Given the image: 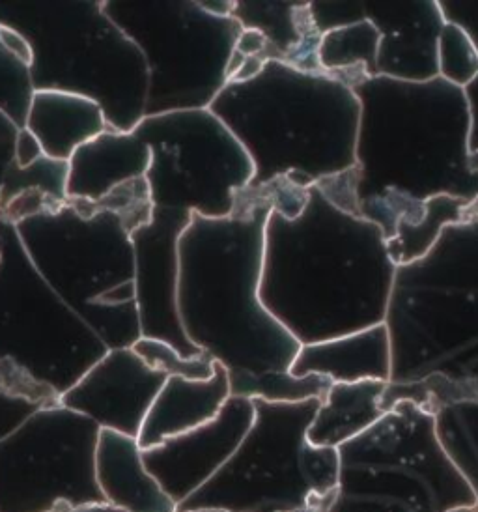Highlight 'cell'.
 Returning <instances> with one entry per match:
<instances>
[{
	"mask_svg": "<svg viewBox=\"0 0 478 512\" xmlns=\"http://www.w3.org/2000/svg\"><path fill=\"white\" fill-rule=\"evenodd\" d=\"M301 189L286 178L245 185L232 214H193L178 243V314L183 333L228 374L288 372L299 342L260 301L264 228L271 212L292 217Z\"/></svg>",
	"mask_w": 478,
	"mask_h": 512,
	"instance_id": "6da1fadb",
	"label": "cell"
},
{
	"mask_svg": "<svg viewBox=\"0 0 478 512\" xmlns=\"http://www.w3.org/2000/svg\"><path fill=\"white\" fill-rule=\"evenodd\" d=\"M394 273L381 228L338 210L314 185L294 219L269 214L260 301L299 346L383 324Z\"/></svg>",
	"mask_w": 478,
	"mask_h": 512,
	"instance_id": "7a4b0ae2",
	"label": "cell"
},
{
	"mask_svg": "<svg viewBox=\"0 0 478 512\" xmlns=\"http://www.w3.org/2000/svg\"><path fill=\"white\" fill-rule=\"evenodd\" d=\"M361 105L355 143L357 204L478 199L469 169L464 90L443 79L426 83L372 77L353 88Z\"/></svg>",
	"mask_w": 478,
	"mask_h": 512,
	"instance_id": "3957f363",
	"label": "cell"
},
{
	"mask_svg": "<svg viewBox=\"0 0 478 512\" xmlns=\"http://www.w3.org/2000/svg\"><path fill=\"white\" fill-rule=\"evenodd\" d=\"M210 111L251 157V187L284 176L309 189L355 167L361 105L329 73L268 60L251 81L226 83Z\"/></svg>",
	"mask_w": 478,
	"mask_h": 512,
	"instance_id": "277c9868",
	"label": "cell"
},
{
	"mask_svg": "<svg viewBox=\"0 0 478 512\" xmlns=\"http://www.w3.org/2000/svg\"><path fill=\"white\" fill-rule=\"evenodd\" d=\"M383 324L393 354L389 384L439 376L456 385L462 404L478 402V199L428 255L396 268Z\"/></svg>",
	"mask_w": 478,
	"mask_h": 512,
	"instance_id": "5b68a950",
	"label": "cell"
},
{
	"mask_svg": "<svg viewBox=\"0 0 478 512\" xmlns=\"http://www.w3.org/2000/svg\"><path fill=\"white\" fill-rule=\"evenodd\" d=\"M0 25L29 42L34 92L94 100L114 131L133 133L144 120L146 60L105 15L103 0H0Z\"/></svg>",
	"mask_w": 478,
	"mask_h": 512,
	"instance_id": "8992f818",
	"label": "cell"
},
{
	"mask_svg": "<svg viewBox=\"0 0 478 512\" xmlns=\"http://www.w3.org/2000/svg\"><path fill=\"white\" fill-rule=\"evenodd\" d=\"M15 230L43 281L109 350L141 339L131 232L118 215L68 199Z\"/></svg>",
	"mask_w": 478,
	"mask_h": 512,
	"instance_id": "52a82bcc",
	"label": "cell"
},
{
	"mask_svg": "<svg viewBox=\"0 0 478 512\" xmlns=\"http://www.w3.org/2000/svg\"><path fill=\"white\" fill-rule=\"evenodd\" d=\"M320 402L253 399V425L234 455L176 512H329L338 451L307 440Z\"/></svg>",
	"mask_w": 478,
	"mask_h": 512,
	"instance_id": "ba28073f",
	"label": "cell"
},
{
	"mask_svg": "<svg viewBox=\"0 0 478 512\" xmlns=\"http://www.w3.org/2000/svg\"><path fill=\"white\" fill-rule=\"evenodd\" d=\"M329 512H477V498L437 436L436 415L402 400L338 447Z\"/></svg>",
	"mask_w": 478,
	"mask_h": 512,
	"instance_id": "9c48e42d",
	"label": "cell"
},
{
	"mask_svg": "<svg viewBox=\"0 0 478 512\" xmlns=\"http://www.w3.org/2000/svg\"><path fill=\"white\" fill-rule=\"evenodd\" d=\"M103 12L146 60L144 118L210 109L243 30L234 17L208 14L198 0H103Z\"/></svg>",
	"mask_w": 478,
	"mask_h": 512,
	"instance_id": "30bf717a",
	"label": "cell"
},
{
	"mask_svg": "<svg viewBox=\"0 0 478 512\" xmlns=\"http://www.w3.org/2000/svg\"><path fill=\"white\" fill-rule=\"evenodd\" d=\"M107 352L43 281L15 225L0 221V359H12L62 397Z\"/></svg>",
	"mask_w": 478,
	"mask_h": 512,
	"instance_id": "8fae6325",
	"label": "cell"
},
{
	"mask_svg": "<svg viewBox=\"0 0 478 512\" xmlns=\"http://www.w3.org/2000/svg\"><path fill=\"white\" fill-rule=\"evenodd\" d=\"M133 135L152 152L144 178L154 208L221 219L253 180L251 157L210 109L148 116Z\"/></svg>",
	"mask_w": 478,
	"mask_h": 512,
	"instance_id": "7c38bea8",
	"label": "cell"
},
{
	"mask_svg": "<svg viewBox=\"0 0 478 512\" xmlns=\"http://www.w3.org/2000/svg\"><path fill=\"white\" fill-rule=\"evenodd\" d=\"M101 428L57 404L0 440V512H70L105 505L96 483Z\"/></svg>",
	"mask_w": 478,
	"mask_h": 512,
	"instance_id": "4fadbf2b",
	"label": "cell"
},
{
	"mask_svg": "<svg viewBox=\"0 0 478 512\" xmlns=\"http://www.w3.org/2000/svg\"><path fill=\"white\" fill-rule=\"evenodd\" d=\"M310 14L320 34L370 21L380 32L378 77L437 79V38L445 25L437 0H312Z\"/></svg>",
	"mask_w": 478,
	"mask_h": 512,
	"instance_id": "5bb4252c",
	"label": "cell"
},
{
	"mask_svg": "<svg viewBox=\"0 0 478 512\" xmlns=\"http://www.w3.org/2000/svg\"><path fill=\"white\" fill-rule=\"evenodd\" d=\"M191 219L185 210L154 208L150 223L131 234L141 337L167 342L183 357L204 354L185 337L178 314V243Z\"/></svg>",
	"mask_w": 478,
	"mask_h": 512,
	"instance_id": "9a60e30c",
	"label": "cell"
},
{
	"mask_svg": "<svg viewBox=\"0 0 478 512\" xmlns=\"http://www.w3.org/2000/svg\"><path fill=\"white\" fill-rule=\"evenodd\" d=\"M253 421V400L230 397L210 423L142 451V462L178 507L223 468Z\"/></svg>",
	"mask_w": 478,
	"mask_h": 512,
	"instance_id": "2e32d148",
	"label": "cell"
},
{
	"mask_svg": "<svg viewBox=\"0 0 478 512\" xmlns=\"http://www.w3.org/2000/svg\"><path fill=\"white\" fill-rule=\"evenodd\" d=\"M165 382L167 376L150 369L133 348H114L60 397V404L85 415L101 430L137 440Z\"/></svg>",
	"mask_w": 478,
	"mask_h": 512,
	"instance_id": "e0dca14e",
	"label": "cell"
},
{
	"mask_svg": "<svg viewBox=\"0 0 478 512\" xmlns=\"http://www.w3.org/2000/svg\"><path fill=\"white\" fill-rule=\"evenodd\" d=\"M309 2L236 0L232 17L243 30H258L268 47L262 60H279L307 73H324L318 60L322 34L314 27Z\"/></svg>",
	"mask_w": 478,
	"mask_h": 512,
	"instance_id": "ac0fdd59",
	"label": "cell"
},
{
	"mask_svg": "<svg viewBox=\"0 0 478 512\" xmlns=\"http://www.w3.org/2000/svg\"><path fill=\"white\" fill-rule=\"evenodd\" d=\"M393 367L391 337L385 324L299 348L290 367L294 376L318 374L331 384L376 380L389 384Z\"/></svg>",
	"mask_w": 478,
	"mask_h": 512,
	"instance_id": "d6986e66",
	"label": "cell"
},
{
	"mask_svg": "<svg viewBox=\"0 0 478 512\" xmlns=\"http://www.w3.org/2000/svg\"><path fill=\"white\" fill-rule=\"evenodd\" d=\"M230 399L228 372L215 363L210 380L167 378L142 423L137 443L142 451L210 423Z\"/></svg>",
	"mask_w": 478,
	"mask_h": 512,
	"instance_id": "ffe728a7",
	"label": "cell"
},
{
	"mask_svg": "<svg viewBox=\"0 0 478 512\" xmlns=\"http://www.w3.org/2000/svg\"><path fill=\"white\" fill-rule=\"evenodd\" d=\"M150 159V146L133 133L107 129L70 157L66 195L98 202L116 187L144 178Z\"/></svg>",
	"mask_w": 478,
	"mask_h": 512,
	"instance_id": "44dd1931",
	"label": "cell"
},
{
	"mask_svg": "<svg viewBox=\"0 0 478 512\" xmlns=\"http://www.w3.org/2000/svg\"><path fill=\"white\" fill-rule=\"evenodd\" d=\"M96 483L105 505L122 512H176V503L146 470L135 438L99 432Z\"/></svg>",
	"mask_w": 478,
	"mask_h": 512,
	"instance_id": "7402d4cb",
	"label": "cell"
},
{
	"mask_svg": "<svg viewBox=\"0 0 478 512\" xmlns=\"http://www.w3.org/2000/svg\"><path fill=\"white\" fill-rule=\"evenodd\" d=\"M23 128L34 135L45 156L66 163L83 144L111 129L96 101L57 90L32 94Z\"/></svg>",
	"mask_w": 478,
	"mask_h": 512,
	"instance_id": "603a6c76",
	"label": "cell"
},
{
	"mask_svg": "<svg viewBox=\"0 0 478 512\" xmlns=\"http://www.w3.org/2000/svg\"><path fill=\"white\" fill-rule=\"evenodd\" d=\"M385 389L387 384L376 380L331 385L310 423L309 443L338 449L361 436L383 417L381 399Z\"/></svg>",
	"mask_w": 478,
	"mask_h": 512,
	"instance_id": "cb8c5ba5",
	"label": "cell"
},
{
	"mask_svg": "<svg viewBox=\"0 0 478 512\" xmlns=\"http://www.w3.org/2000/svg\"><path fill=\"white\" fill-rule=\"evenodd\" d=\"M380 32L370 21H359L322 34L318 60L322 72L350 88L378 77Z\"/></svg>",
	"mask_w": 478,
	"mask_h": 512,
	"instance_id": "d4e9b609",
	"label": "cell"
},
{
	"mask_svg": "<svg viewBox=\"0 0 478 512\" xmlns=\"http://www.w3.org/2000/svg\"><path fill=\"white\" fill-rule=\"evenodd\" d=\"M469 204L471 202L441 195L426 200L424 215L419 223H398L393 238L385 242L394 266H408L428 255L445 228L464 221Z\"/></svg>",
	"mask_w": 478,
	"mask_h": 512,
	"instance_id": "484cf974",
	"label": "cell"
},
{
	"mask_svg": "<svg viewBox=\"0 0 478 512\" xmlns=\"http://www.w3.org/2000/svg\"><path fill=\"white\" fill-rule=\"evenodd\" d=\"M230 382V397L241 399H260L266 402H305V400H324L331 382L318 376H294L288 372H266V374H247L234 372L228 374Z\"/></svg>",
	"mask_w": 478,
	"mask_h": 512,
	"instance_id": "4316f807",
	"label": "cell"
},
{
	"mask_svg": "<svg viewBox=\"0 0 478 512\" xmlns=\"http://www.w3.org/2000/svg\"><path fill=\"white\" fill-rule=\"evenodd\" d=\"M436 428L450 460L471 486L478 512V402L454 404L437 412Z\"/></svg>",
	"mask_w": 478,
	"mask_h": 512,
	"instance_id": "83f0119b",
	"label": "cell"
},
{
	"mask_svg": "<svg viewBox=\"0 0 478 512\" xmlns=\"http://www.w3.org/2000/svg\"><path fill=\"white\" fill-rule=\"evenodd\" d=\"M477 75V49L464 30L445 23L437 38V77L464 90Z\"/></svg>",
	"mask_w": 478,
	"mask_h": 512,
	"instance_id": "f1b7e54d",
	"label": "cell"
},
{
	"mask_svg": "<svg viewBox=\"0 0 478 512\" xmlns=\"http://www.w3.org/2000/svg\"><path fill=\"white\" fill-rule=\"evenodd\" d=\"M131 348L150 369L165 374L167 378L210 380L215 372V361L206 352L197 357H183L167 342L144 337Z\"/></svg>",
	"mask_w": 478,
	"mask_h": 512,
	"instance_id": "f546056e",
	"label": "cell"
},
{
	"mask_svg": "<svg viewBox=\"0 0 478 512\" xmlns=\"http://www.w3.org/2000/svg\"><path fill=\"white\" fill-rule=\"evenodd\" d=\"M34 88L30 70L19 60L10 57L0 45V109L8 114L19 128L25 126Z\"/></svg>",
	"mask_w": 478,
	"mask_h": 512,
	"instance_id": "4dcf8cb0",
	"label": "cell"
},
{
	"mask_svg": "<svg viewBox=\"0 0 478 512\" xmlns=\"http://www.w3.org/2000/svg\"><path fill=\"white\" fill-rule=\"evenodd\" d=\"M0 391L38 402L43 406L60 402V397L51 387L40 384L34 376H30L27 370L19 367L12 359H0Z\"/></svg>",
	"mask_w": 478,
	"mask_h": 512,
	"instance_id": "1f68e13d",
	"label": "cell"
},
{
	"mask_svg": "<svg viewBox=\"0 0 478 512\" xmlns=\"http://www.w3.org/2000/svg\"><path fill=\"white\" fill-rule=\"evenodd\" d=\"M357 167L340 172L335 176L324 178L322 182L314 185L320 189V193L329 200L335 208L346 214L359 217V204H357Z\"/></svg>",
	"mask_w": 478,
	"mask_h": 512,
	"instance_id": "d6a6232c",
	"label": "cell"
},
{
	"mask_svg": "<svg viewBox=\"0 0 478 512\" xmlns=\"http://www.w3.org/2000/svg\"><path fill=\"white\" fill-rule=\"evenodd\" d=\"M443 21L464 30L478 53V0H437Z\"/></svg>",
	"mask_w": 478,
	"mask_h": 512,
	"instance_id": "836d02e7",
	"label": "cell"
},
{
	"mask_svg": "<svg viewBox=\"0 0 478 512\" xmlns=\"http://www.w3.org/2000/svg\"><path fill=\"white\" fill-rule=\"evenodd\" d=\"M40 408H43V404L0 391V440L8 438Z\"/></svg>",
	"mask_w": 478,
	"mask_h": 512,
	"instance_id": "e575fe53",
	"label": "cell"
},
{
	"mask_svg": "<svg viewBox=\"0 0 478 512\" xmlns=\"http://www.w3.org/2000/svg\"><path fill=\"white\" fill-rule=\"evenodd\" d=\"M19 126L0 109V191L8 178V172L15 161V144L19 135Z\"/></svg>",
	"mask_w": 478,
	"mask_h": 512,
	"instance_id": "d590c367",
	"label": "cell"
},
{
	"mask_svg": "<svg viewBox=\"0 0 478 512\" xmlns=\"http://www.w3.org/2000/svg\"><path fill=\"white\" fill-rule=\"evenodd\" d=\"M0 45L4 47V51L19 60L23 66H27L30 70L32 66V49H30L29 42L12 27L0 25Z\"/></svg>",
	"mask_w": 478,
	"mask_h": 512,
	"instance_id": "8d00e7d4",
	"label": "cell"
},
{
	"mask_svg": "<svg viewBox=\"0 0 478 512\" xmlns=\"http://www.w3.org/2000/svg\"><path fill=\"white\" fill-rule=\"evenodd\" d=\"M43 154L42 146L34 139V135L30 133L29 129H19V135H17V144H15V159H17V165L21 169H27L30 165H34L36 161H40Z\"/></svg>",
	"mask_w": 478,
	"mask_h": 512,
	"instance_id": "74e56055",
	"label": "cell"
},
{
	"mask_svg": "<svg viewBox=\"0 0 478 512\" xmlns=\"http://www.w3.org/2000/svg\"><path fill=\"white\" fill-rule=\"evenodd\" d=\"M469 116V154L478 152V75L464 88Z\"/></svg>",
	"mask_w": 478,
	"mask_h": 512,
	"instance_id": "f35d334b",
	"label": "cell"
},
{
	"mask_svg": "<svg viewBox=\"0 0 478 512\" xmlns=\"http://www.w3.org/2000/svg\"><path fill=\"white\" fill-rule=\"evenodd\" d=\"M266 47L268 42L258 30H241L234 51L245 58L258 57L262 60Z\"/></svg>",
	"mask_w": 478,
	"mask_h": 512,
	"instance_id": "ab89813d",
	"label": "cell"
},
{
	"mask_svg": "<svg viewBox=\"0 0 478 512\" xmlns=\"http://www.w3.org/2000/svg\"><path fill=\"white\" fill-rule=\"evenodd\" d=\"M236 0H198L200 8L217 17H232Z\"/></svg>",
	"mask_w": 478,
	"mask_h": 512,
	"instance_id": "60d3db41",
	"label": "cell"
},
{
	"mask_svg": "<svg viewBox=\"0 0 478 512\" xmlns=\"http://www.w3.org/2000/svg\"><path fill=\"white\" fill-rule=\"evenodd\" d=\"M70 512H122L118 511V509H113V507H109V505H94V507H85V509H75V511Z\"/></svg>",
	"mask_w": 478,
	"mask_h": 512,
	"instance_id": "b9f144b4",
	"label": "cell"
},
{
	"mask_svg": "<svg viewBox=\"0 0 478 512\" xmlns=\"http://www.w3.org/2000/svg\"><path fill=\"white\" fill-rule=\"evenodd\" d=\"M469 169L478 174V152L469 156Z\"/></svg>",
	"mask_w": 478,
	"mask_h": 512,
	"instance_id": "7bdbcfd3",
	"label": "cell"
},
{
	"mask_svg": "<svg viewBox=\"0 0 478 512\" xmlns=\"http://www.w3.org/2000/svg\"><path fill=\"white\" fill-rule=\"evenodd\" d=\"M206 512H215V511H206Z\"/></svg>",
	"mask_w": 478,
	"mask_h": 512,
	"instance_id": "ee69618b",
	"label": "cell"
}]
</instances>
